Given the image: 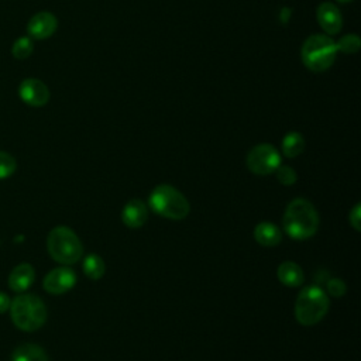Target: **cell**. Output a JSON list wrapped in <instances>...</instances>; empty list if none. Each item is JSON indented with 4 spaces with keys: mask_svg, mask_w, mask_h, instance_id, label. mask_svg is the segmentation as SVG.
Masks as SVG:
<instances>
[{
    "mask_svg": "<svg viewBox=\"0 0 361 361\" xmlns=\"http://www.w3.org/2000/svg\"><path fill=\"white\" fill-rule=\"evenodd\" d=\"M282 227L283 231L295 240L309 238L314 235L319 228L317 210L303 197L293 199L285 209Z\"/></svg>",
    "mask_w": 361,
    "mask_h": 361,
    "instance_id": "cell-1",
    "label": "cell"
},
{
    "mask_svg": "<svg viewBox=\"0 0 361 361\" xmlns=\"http://www.w3.org/2000/svg\"><path fill=\"white\" fill-rule=\"evenodd\" d=\"M10 314L20 330L35 331L47 320V306L37 295L21 293L10 303Z\"/></svg>",
    "mask_w": 361,
    "mask_h": 361,
    "instance_id": "cell-2",
    "label": "cell"
},
{
    "mask_svg": "<svg viewBox=\"0 0 361 361\" xmlns=\"http://www.w3.org/2000/svg\"><path fill=\"white\" fill-rule=\"evenodd\" d=\"M148 206L152 212L169 220H183L190 212V204L185 195L166 183L154 188L148 197Z\"/></svg>",
    "mask_w": 361,
    "mask_h": 361,
    "instance_id": "cell-3",
    "label": "cell"
},
{
    "mask_svg": "<svg viewBox=\"0 0 361 361\" xmlns=\"http://www.w3.org/2000/svg\"><path fill=\"white\" fill-rule=\"evenodd\" d=\"M329 306L327 293L320 286L310 285L299 292L293 312L302 326H313L326 316Z\"/></svg>",
    "mask_w": 361,
    "mask_h": 361,
    "instance_id": "cell-4",
    "label": "cell"
},
{
    "mask_svg": "<svg viewBox=\"0 0 361 361\" xmlns=\"http://www.w3.org/2000/svg\"><path fill=\"white\" fill-rule=\"evenodd\" d=\"M47 248L51 258L63 265L78 262L83 254V247L79 237L66 226H58L49 231Z\"/></svg>",
    "mask_w": 361,
    "mask_h": 361,
    "instance_id": "cell-5",
    "label": "cell"
},
{
    "mask_svg": "<svg viewBox=\"0 0 361 361\" xmlns=\"http://www.w3.org/2000/svg\"><path fill=\"white\" fill-rule=\"evenodd\" d=\"M337 55L336 41L323 34H313L302 45L300 56L303 65L313 72L329 69Z\"/></svg>",
    "mask_w": 361,
    "mask_h": 361,
    "instance_id": "cell-6",
    "label": "cell"
},
{
    "mask_svg": "<svg viewBox=\"0 0 361 361\" xmlns=\"http://www.w3.org/2000/svg\"><path fill=\"white\" fill-rule=\"evenodd\" d=\"M245 165L252 173L265 176L281 165V154L271 144H258L248 151Z\"/></svg>",
    "mask_w": 361,
    "mask_h": 361,
    "instance_id": "cell-7",
    "label": "cell"
},
{
    "mask_svg": "<svg viewBox=\"0 0 361 361\" xmlns=\"http://www.w3.org/2000/svg\"><path fill=\"white\" fill-rule=\"evenodd\" d=\"M18 96L25 104L41 107L48 103L49 90L42 80L37 78H27L18 86Z\"/></svg>",
    "mask_w": 361,
    "mask_h": 361,
    "instance_id": "cell-8",
    "label": "cell"
},
{
    "mask_svg": "<svg viewBox=\"0 0 361 361\" xmlns=\"http://www.w3.org/2000/svg\"><path fill=\"white\" fill-rule=\"evenodd\" d=\"M76 283L75 272L68 267H58L49 271L44 278V289L52 295H62L71 290Z\"/></svg>",
    "mask_w": 361,
    "mask_h": 361,
    "instance_id": "cell-9",
    "label": "cell"
},
{
    "mask_svg": "<svg viewBox=\"0 0 361 361\" xmlns=\"http://www.w3.org/2000/svg\"><path fill=\"white\" fill-rule=\"evenodd\" d=\"M56 28H58V20L49 11H38L30 18L27 24V31L30 34V38H34V39H47L56 31Z\"/></svg>",
    "mask_w": 361,
    "mask_h": 361,
    "instance_id": "cell-10",
    "label": "cell"
},
{
    "mask_svg": "<svg viewBox=\"0 0 361 361\" xmlns=\"http://www.w3.org/2000/svg\"><path fill=\"white\" fill-rule=\"evenodd\" d=\"M316 18L320 27L324 30V32L330 35L337 34L343 27V17L340 10L330 1H324L319 4L316 10Z\"/></svg>",
    "mask_w": 361,
    "mask_h": 361,
    "instance_id": "cell-11",
    "label": "cell"
},
{
    "mask_svg": "<svg viewBox=\"0 0 361 361\" xmlns=\"http://www.w3.org/2000/svg\"><path fill=\"white\" fill-rule=\"evenodd\" d=\"M148 209L140 199L128 200L121 210V220L130 228H138L147 223Z\"/></svg>",
    "mask_w": 361,
    "mask_h": 361,
    "instance_id": "cell-12",
    "label": "cell"
},
{
    "mask_svg": "<svg viewBox=\"0 0 361 361\" xmlns=\"http://www.w3.org/2000/svg\"><path fill=\"white\" fill-rule=\"evenodd\" d=\"M35 279V271L31 264L23 262L13 268L8 276V286L14 292H24L27 290Z\"/></svg>",
    "mask_w": 361,
    "mask_h": 361,
    "instance_id": "cell-13",
    "label": "cell"
},
{
    "mask_svg": "<svg viewBox=\"0 0 361 361\" xmlns=\"http://www.w3.org/2000/svg\"><path fill=\"white\" fill-rule=\"evenodd\" d=\"M254 238L259 245L275 247L282 240V233L278 226L269 221H261L254 228Z\"/></svg>",
    "mask_w": 361,
    "mask_h": 361,
    "instance_id": "cell-14",
    "label": "cell"
},
{
    "mask_svg": "<svg viewBox=\"0 0 361 361\" xmlns=\"http://www.w3.org/2000/svg\"><path fill=\"white\" fill-rule=\"evenodd\" d=\"M276 275L279 282H282L285 286H289V288L300 286L305 279L302 268L293 261H285L279 264L276 269Z\"/></svg>",
    "mask_w": 361,
    "mask_h": 361,
    "instance_id": "cell-15",
    "label": "cell"
},
{
    "mask_svg": "<svg viewBox=\"0 0 361 361\" xmlns=\"http://www.w3.org/2000/svg\"><path fill=\"white\" fill-rule=\"evenodd\" d=\"M11 361H49L47 353L37 344L25 343L18 345L11 355Z\"/></svg>",
    "mask_w": 361,
    "mask_h": 361,
    "instance_id": "cell-16",
    "label": "cell"
},
{
    "mask_svg": "<svg viewBox=\"0 0 361 361\" xmlns=\"http://www.w3.org/2000/svg\"><path fill=\"white\" fill-rule=\"evenodd\" d=\"M305 149V138L298 131L288 133L282 140V154L286 158H295Z\"/></svg>",
    "mask_w": 361,
    "mask_h": 361,
    "instance_id": "cell-17",
    "label": "cell"
},
{
    "mask_svg": "<svg viewBox=\"0 0 361 361\" xmlns=\"http://www.w3.org/2000/svg\"><path fill=\"white\" fill-rule=\"evenodd\" d=\"M83 272L90 279H100L104 275V261L97 254L86 255L83 261Z\"/></svg>",
    "mask_w": 361,
    "mask_h": 361,
    "instance_id": "cell-18",
    "label": "cell"
},
{
    "mask_svg": "<svg viewBox=\"0 0 361 361\" xmlns=\"http://www.w3.org/2000/svg\"><path fill=\"white\" fill-rule=\"evenodd\" d=\"M34 51V44L30 37H20L11 47V54L16 59H27Z\"/></svg>",
    "mask_w": 361,
    "mask_h": 361,
    "instance_id": "cell-19",
    "label": "cell"
},
{
    "mask_svg": "<svg viewBox=\"0 0 361 361\" xmlns=\"http://www.w3.org/2000/svg\"><path fill=\"white\" fill-rule=\"evenodd\" d=\"M336 45H337V51H341L344 54H355L361 47V39L357 34H347V35H343L338 39V42H336Z\"/></svg>",
    "mask_w": 361,
    "mask_h": 361,
    "instance_id": "cell-20",
    "label": "cell"
},
{
    "mask_svg": "<svg viewBox=\"0 0 361 361\" xmlns=\"http://www.w3.org/2000/svg\"><path fill=\"white\" fill-rule=\"evenodd\" d=\"M17 169V162L13 155L8 152L0 151V179H6L11 176Z\"/></svg>",
    "mask_w": 361,
    "mask_h": 361,
    "instance_id": "cell-21",
    "label": "cell"
},
{
    "mask_svg": "<svg viewBox=\"0 0 361 361\" xmlns=\"http://www.w3.org/2000/svg\"><path fill=\"white\" fill-rule=\"evenodd\" d=\"M275 172H276V179H278V182L282 183V185H285V186L293 185V183L296 182V179H298L296 171H295L292 166H289V165H279V166L275 169Z\"/></svg>",
    "mask_w": 361,
    "mask_h": 361,
    "instance_id": "cell-22",
    "label": "cell"
},
{
    "mask_svg": "<svg viewBox=\"0 0 361 361\" xmlns=\"http://www.w3.org/2000/svg\"><path fill=\"white\" fill-rule=\"evenodd\" d=\"M327 286V292L330 296H334V298H340L345 293L347 288H345V283L340 279V278H331L327 281L326 283Z\"/></svg>",
    "mask_w": 361,
    "mask_h": 361,
    "instance_id": "cell-23",
    "label": "cell"
},
{
    "mask_svg": "<svg viewBox=\"0 0 361 361\" xmlns=\"http://www.w3.org/2000/svg\"><path fill=\"white\" fill-rule=\"evenodd\" d=\"M348 221H350V226L355 230V231H360L361 230V204L357 203L350 214H348Z\"/></svg>",
    "mask_w": 361,
    "mask_h": 361,
    "instance_id": "cell-24",
    "label": "cell"
},
{
    "mask_svg": "<svg viewBox=\"0 0 361 361\" xmlns=\"http://www.w3.org/2000/svg\"><path fill=\"white\" fill-rule=\"evenodd\" d=\"M10 303H11V300H10L8 295L0 292V314L10 309Z\"/></svg>",
    "mask_w": 361,
    "mask_h": 361,
    "instance_id": "cell-25",
    "label": "cell"
},
{
    "mask_svg": "<svg viewBox=\"0 0 361 361\" xmlns=\"http://www.w3.org/2000/svg\"><path fill=\"white\" fill-rule=\"evenodd\" d=\"M340 3H348V1H353V0H338Z\"/></svg>",
    "mask_w": 361,
    "mask_h": 361,
    "instance_id": "cell-26",
    "label": "cell"
}]
</instances>
